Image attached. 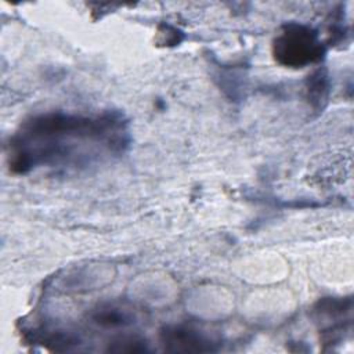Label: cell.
<instances>
[{"label":"cell","mask_w":354,"mask_h":354,"mask_svg":"<svg viewBox=\"0 0 354 354\" xmlns=\"http://www.w3.org/2000/svg\"><path fill=\"white\" fill-rule=\"evenodd\" d=\"M274 55L282 65L301 68L319 61L324 47L311 28L289 24L274 40Z\"/></svg>","instance_id":"cell-2"},{"label":"cell","mask_w":354,"mask_h":354,"mask_svg":"<svg viewBox=\"0 0 354 354\" xmlns=\"http://www.w3.org/2000/svg\"><path fill=\"white\" fill-rule=\"evenodd\" d=\"M308 94L311 95V101H321L326 98L328 94V79L325 72L317 71L311 76V83L308 84Z\"/></svg>","instance_id":"cell-5"},{"label":"cell","mask_w":354,"mask_h":354,"mask_svg":"<svg viewBox=\"0 0 354 354\" xmlns=\"http://www.w3.org/2000/svg\"><path fill=\"white\" fill-rule=\"evenodd\" d=\"M162 342L171 351H210L212 342L198 330L183 326L166 328L162 332Z\"/></svg>","instance_id":"cell-3"},{"label":"cell","mask_w":354,"mask_h":354,"mask_svg":"<svg viewBox=\"0 0 354 354\" xmlns=\"http://www.w3.org/2000/svg\"><path fill=\"white\" fill-rule=\"evenodd\" d=\"M144 343L145 342L137 340V339H120L118 342H113V346H111L109 350L111 351H118V353H142V351H148V348Z\"/></svg>","instance_id":"cell-6"},{"label":"cell","mask_w":354,"mask_h":354,"mask_svg":"<svg viewBox=\"0 0 354 354\" xmlns=\"http://www.w3.org/2000/svg\"><path fill=\"white\" fill-rule=\"evenodd\" d=\"M123 126L116 116L88 119L65 113H46L28 122L18 134L11 155V167L26 171L37 163H46L68 153L75 142L88 138L106 140L123 145Z\"/></svg>","instance_id":"cell-1"},{"label":"cell","mask_w":354,"mask_h":354,"mask_svg":"<svg viewBox=\"0 0 354 354\" xmlns=\"http://www.w3.org/2000/svg\"><path fill=\"white\" fill-rule=\"evenodd\" d=\"M94 321L102 326H122L130 322V317L118 308H102L94 315Z\"/></svg>","instance_id":"cell-4"}]
</instances>
